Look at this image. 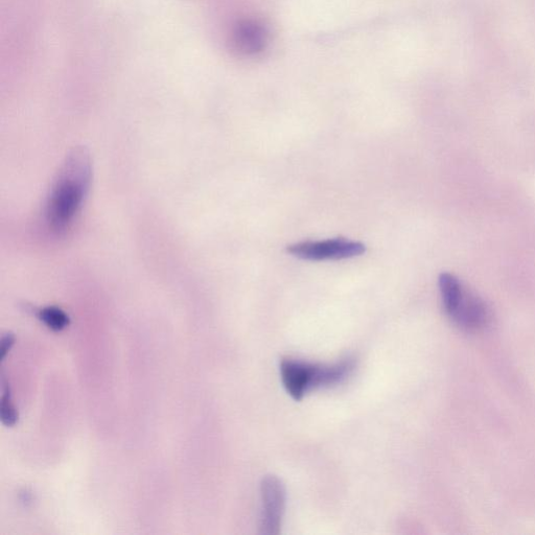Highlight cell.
<instances>
[{
  "label": "cell",
  "instance_id": "1",
  "mask_svg": "<svg viewBox=\"0 0 535 535\" xmlns=\"http://www.w3.org/2000/svg\"><path fill=\"white\" fill-rule=\"evenodd\" d=\"M91 162L87 151L75 149L66 158L46 207V221L56 234L72 224L87 196Z\"/></svg>",
  "mask_w": 535,
  "mask_h": 535
},
{
  "label": "cell",
  "instance_id": "2",
  "mask_svg": "<svg viewBox=\"0 0 535 535\" xmlns=\"http://www.w3.org/2000/svg\"><path fill=\"white\" fill-rule=\"evenodd\" d=\"M366 247L361 242L333 239L327 241L301 242L288 247L293 257L307 261L346 260L360 257Z\"/></svg>",
  "mask_w": 535,
  "mask_h": 535
},
{
  "label": "cell",
  "instance_id": "3",
  "mask_svg": "<svg viewBox=\"0 0 535 535\" xmlns=\"http://www.w3.org/2000/svg\"><path fill=\"white\" fill-rule=\"evenodd\" d=\"M229 43L230 49L239 56L258 57L268 48L270 31L260 19H240L230 30Z\"/></svg>",
  "mask_w": 535,
  "mask_h": 535
},
{
  "label": "cell",
  "instance_id": "4",
  "mask_svg": "<svg viewBox=\"0 0 535 535\" xmlns=\"http://www.w3.org/2000/svg\"><path fill=\"white\" fill-rule=\"evenodd\" d=\"M263 515L261 532L276 535L281 532L286 507V487L281 479L274 475L266 476L261 485Z\"/></svg>",
  "mask_w": 535,
  "mask_h": 535
},
{
  "label": "cell",
  "instance_id": "5",
  "mask_svg": "<svg viewBox=\"0 0 535 535\" xmlns=\"http://www.w3.org/2000/svg\"><path fill=\"white\" fill-rule=\"evenodd\" d=\"M281 374L286 390L296 401L304 399L311 389L321 384V365L285 360Z\"/></svg>",
  "mask_w": 535,
  "mask_h": 535
},
{
  "label": "cell",
  "instance_id": "6",
  "mask_svg": "<svg viewBox=\"0 0 535 535\" xmlns=\"http://www.w3.org/2000/svg\"><path fill=\"white\" fill-rule=\"evenodd\" d=\"M451 319L464 331L478 332L490 322V312L482 299L465 292L460 306Z\"/></svg>",
  "mask_w": 535,
  "mask_h": 535
},
{
  "label": "cell",
  "instance_id": "7",
  "mask_svg": "<svg viewBox=\"0 0 535 535\" xmlns=\"http://www.w3.org/2000/svg\"><path fill=\"white\" fill-rule=\"evenodd\" d=\"M438 285L443 298V305L447 315L452 318L456 313L464 297L459 279L451 273H441L438 278Z\"/></svg>",
  "mask_w": 535,
  "mask_h": 535
},
{
  "label": "cell",
  "instance_id": "8",
  "mask_svg": "<svg viewBox=\"0 0 535 535\" xmlns=\"http://www.w3.org/2000/svg\"><path fill=\"white\" fill-rule=\"evenodd\" d=\"M38 318L52 331L60 332L68 327L69 317L57 307H46L38 312Z\"/></svg>",
  "mask_w": 535,
  "mask_h": 535
},
{
  "label": "cell",
  "instance_id": "9",
  "mask_svg": "<svg viewBox=\"0 0 535 535\" xmlns=\"http://www.w3.org/2000/svg\"><path fill=\"white\" fill-rule=\"evenodd\" d=\"M4 394L2 397V405H0V417L2 422L7 427H13L18 422V411L13 404L11 397V389L6 379H3Z\"/></svg>",
  "mask_w": 535,
  "mask_h": 535
},
{
  "label": "cell",
  "instance_id": "10",
  "mask_svg": "<svg viewBox=\"0 0 535 535\" xmlns=\"http://www.w3.org/2000/svg\"><path fill=\"white\" fill-rule=\"evenodd\" d=\"M15 343V337L13 334H7L3 337L2 346H0V359L5 360L12 346Z\"/></svg>",
  "mask_w": 535,
  "mask_h": 535
}]
</instances>
